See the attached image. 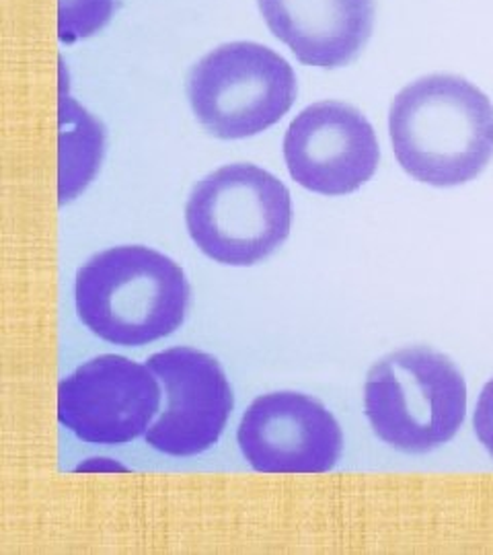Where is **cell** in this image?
Masks as SVG:
<instances>
[{
  "label": "cell",
  "mask_w": 493,
  "mask_h": 555,
  "mask_svg": "<svg viewBox=\"0 0 493 555\" xmlns=\"http://www.w3.org/2000/svg\"><path fill=\"white\" fill-rule=\"evenodd\" d=\"M158 410L157 375L130 358H93L59 385L60 424L89 444L132 442Z\"/></svg>",
  "instance_id": "8992f818"
},
{
  "label": "cell",
  "mask_w": 493,
  "mask_h": 555,
  "mask_svg": "<svg viewBox=\"0 0 493 555\" xmlns=\"http://www.w3.org/2000/svg\"><path fill=\"white\" fill-rule=\"evenodd\" d=\"M475 435L493 456V378L483 387L475 408Z\"/></svg>",
  "instance_id": "4fadbf2b"
},
{
  "label": "cell",
  "mask_w": 493,
  "mask_h": 555,
  "mask_svg": "<svg viewBox=\"0 0 493 555\" xmlns=\"http://www.w3.org/2000/svg\"><path fill=\"white\" fill-rule=\"evenodd\" d=\"M389 134L412 178L434 188L463 185L493 159V103L467 79L430 75L394 98Z\"/></svg>",
  "instance_id": "6da1fadb"
},
{
  "label": "cell",
  "mask_w": 493,
  "mask_h": 555,
  "mask_svg": "<svg viewBox=\"0 0 493 555\" xmlns=\"http://www.w3.org/2000/svg\"><path fill=\"white\" fill-rule=\"evenodd\" d=\"M277 40L316 68H341L364 50L375 25V0H257Z\"/></svg>",
  "instance_id": "30bf717a"
},
{
  "label": "cell",
  "mask_w": 493,
  "mask_h": 555,
  "mask_svg": "<svg viewBox=\"0 0 493 555\" xmlns=\"http://www.w3.org/2000/svg\"><path fill=\"white\" fill-rule=\"evenodd\" d=\"M237 438L243 456L259 474H325L343 451L334 414L295 391L257 397L241 420Z\"/></svg>",
  "instance_id": "9c48e42d"
},
{
  "label": "cell",
  "mask_w": 493,
  "mask_h": 555,
  "mask_svg": "<svg viewBox=\"0 0 493 555\" xmlns=\"http://www.w3.org/2000/svg\"><path fill=\"white\" fill-rule=\"evenodd\" d=\"M364 410L376 437L421 455L453 440L467 414V383L432 348H403L378 360L364 383Z\"/></svg>",
  "instance_id": "3957f363"
},
{
  "label": "cell",
  "mask_w": 493,
  "mask_h": 555,
  "mask_svg": "<svg viewBox=\"0 0 493 555\" xmlns=\"http://www.w3.org/2000/svg\"><path fill=\"white\" fill-rule=\"evenodd\" d=\"M185 89L202 128L222 140L261 134L288 114L298 93L293 66L256 41L224 43L206 54Z\"/></svg>",
  "instance_id": "5b68a950"
},
{
  "label": "cell",
  "mask_w": 493,
  "mask_h": 555,
  "mask_svg": "<svg viewBox=\"0 0 493 555\" xmlns=\"http://www.w3.org/2000/svg\"><path fill=\"white\" fill-rule=\"evenodd\" d=\"M59 103V198L64 206L98 176L105 153V130L70 98L62 68Z\"/></svg>",
  "instance_id": "8fae6325"
},
{
  "label": "cell",
  "mask_w": 493,
  "mask_h": 555,
  "mask_svg": "<svg viewBox=\"0 0 493 555\" xmlns=\"http://www.w3.org/2000/svg\"><path fill=\"white\" fill-rule=\"evenodd\" d=\"M116 0H59V38L62 43L91 38L107 25Z\"/></svg>",
  "instance_id": "7c38bea8"
},
{
  "label": "cell",
  "mask_w": 493,
  "mask_h": 555,
  "mask_svg": "<svg viewBox=\"0 0 493 555\" xmlns=\"http://www.w3.org/2000/svg\"><path fill=\"white\" fill-rule=\"evenodd\" d=\"M77 313L116 346H146L171 336L190 311L192 288L171 258L144 245H121L89 259L77 274Z\"/></svg>",
  "instance_id": "7a4b0ae2"
},
{
  "label": "cell",
  "mask_w": 493,
  "mask_h": 555,
  "mask_svg": "<svg viewBox=\"0 0 493 555\" xmlns=\"http://www.w3.org/2000/svg\"><path fill=\"white\" fill-rule=\"evenodd\" d=\"M284 159L290 178L309 192L346 196L375 176L380 149L366 116L343 101H319L286 130Z\"/></svg>",
  "instance_id": "52a82bcc"
},
{
  "label": "cell",
  "mask_w": 493,
  "mask_h": 555,
  "mask_svg": "<svg viewBox=\"0 0 493 555\" xmlns=\"http://www.w3.org/2000/svg\"><path fill=\"white\" fill-rule=\"evenodd\" d=\"M185 224L204 256L224 266H256L290 235L293 199L270 171L251 163L224 165L197 181Z\"/></svg>",
  "instance_id": "277c9868"
},
{
  "label": "cell",
  "mask_w": 493,
  "mask_h": 555,
  "mask_svg": "<svg viewBox=\"0 0 493 555\" xmlns=\"http://www.w3.org/2000/svg\"><path fill=\"white\" fill-rule=\"evenodd\" d=\"M165 387L167 405L146 430V444L171 456L215 447L233 412V389L217 358L196 348H171L146 360Z\"/></svg>",
  "instance_id": "ba28073f"
}]
</instances>
